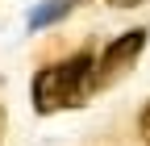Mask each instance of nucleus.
I'll return each mask as SVG.
<instances>
[{"instance_id":"4","label":"nucleus","mask_w":150,"mask_h":146,"mask_svg":"<svg viewBox=\"0 0 150 146\" xmlns=\"http://www.w3.org/2000/svg\"><path fill=\"white\" fill-rule=\"evenodd\" d=\"M138 134H142V142L150 146V100L142 104V113H138Z\"/></svg>"},{"instance_id":"1","label":"nucleus","mask_w":150,"mask_h":146,"mask_svg":"<svg viewBox=\"0 0 150 146\" xmlns=\"http://www.w3.org/2000/svg\"><path fill=\"white\" fill-rule=\"evenodd\" d=\"M92 88H96V59L88 50H79V54H71L63 63H50L33 75V108L38 113L75 108L88 100Z\"/></svg>"},{"instance_id":"2","label":"nucleus","mask_w":150,"mask_h":146,"mask_svg":"<svg viewBox=\"0 0 150 146\" xmlns=\"http://www.w3.org/2000/svg\"><path fill=\"white\" fill-rule=\"evenodd\" d=\"M142 50H146V29H129V33H121L117 42H108L104 54L96 59V88L108 84L112 75H121V71H129Z\"/></svg>"},{"instance_id":"5","label":"nucleus","mask_w":150,"mask_h":146,"mask_svg":"<svg viewBox=\"0 0 150 146\" xmlns=\"http://www.w3.org/2000/svg\"><path fill=\"white\" fill-rule=\"evenodd\" d=\"M0 138H4V113H0Z\"/></svg>"},{"instance_id":"3","label":"nucleus","mask_w":150,"mask_h":146,"mask_svg":"<svg viewBox=\"0 0 150 146\" xmlns=\"http://www.w3.org/2000/svg\"><path fill=\"white\" fill-rule=\"evenodd\" d=\"M71 9H75V0H54V4L38 9V13L29 17V25H33V29H42V25H50V21H59V17H67Z\"/></svg>"}]
</instances>
